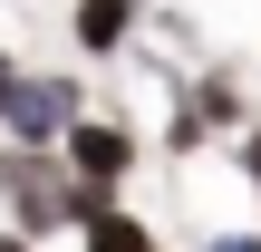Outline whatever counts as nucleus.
I'll return each mask as SVG.
<instances>
[{
	"label": "nucleus",
	"mask_w": 261,
	"mask_h": 252,
	"mask_svg": "<svg viewBox=\"0 0 261 252\" xmlns=\"http://www.w3.org/2000/svg\"><path fill=\"white\" fill-rule=\"evenodd\" d=\"M242 175H252V185H261V136H252V146H242Z\"/></svg>",
	"instance_id": "8"
},
{
	"label": "nucleus",
	"mask_w": 261,
	"mask_h": 252,
	"mask_svg": "<svg viewBox=\"0 0 261 252\" xmlns=\"http://www.w3.org/2000/svg\"><path fill=\"white\" fill-rule=\"evenodd\" d=\"M0 126L19 136V146H68V126H77V78H10V97H0Z\"/></svg>",
	"instance_id": "2"
},
{
	"label": "nucleus",
	"mask_w": 261,
	"mask_h": 252,
	"mask_svg": "<svg viewBox=\"0 0 261 252\" xmlns=\"http://www.w3.org/2000/svg\"><path fill=\"white\" fill-rule=\"evenodd\" d=\"M0 194H10L19 233H58V223H68V155L10 136V155H0Z\"/></svg>",
	"instance_id": "1"
},
{
	"label": "nucleus",
	"mask_w": 261,
	"mask_h": 252,
	"mask_svg": "<svg viewBox=\"0 0 261 252\" xmlns=\"http://www.w3.org/2000/svg\"><path fill=\"white\" fill-rule=\"evenodd\" d=\"M213 252H261V243H252V233H213Z\"/></svg>",
	"instance_id": "6"
},
{
	"label": "nucleus",
	"mask_w": 261,
	"mask_h": 252,
	"mask_svg": "<svg viewBox=\"0 0 261 252\" xmlns=\"http://www.w3.org/2000/svg\"><path fill=\"white\" fill-rule=\"evenodd\" d=\"M10 78H19V58H10V49H0V97H10Z\"/></svg>",
	"instance_id": "9"
},
{
	"label": "nucleus",
	"mask_w": 261,
	"mask_h": 252,
	"mask_svg": "<svg viewBox=\"0 0 261 252\" xmlns=\"http://www.w3.org/2000/svg\"><path fill=\"white\" fill-rule=\"evenodd\" d=\"M126 29H136V0H77V19H68V39H77L87 58L126 49Z\"/></svg>",
	"instance_id": "4"
},
{
	"label": "nucleus",
	"mask_w": 261,
	"mask_h": 252,
	"mask_svg": "<svg viewBox=\"0 0 261 252\" xmlns=\"http://www.w3.org/2000/svg\"><path fill=\"white\" fill-rule=\"evenodd\" d=\"M29 243H39V233H19V223H10V233H0V252H29Z\"/></svg>",
	"instance_id": "7"
},
{
	"label": "nucleus",
	"mask_w": 261,
	"mask_h": 252,
	"mask_svg": "<svg viewBox=\"0 0 261 252\" xmlns=\"http://www.w3.org/2000/svg\"><path fill=\"white\" fill-rule=\"evenodd\" d=\"M68 175L126 185V175H136V136H126V126H107V117H77V126H68Z\"/></svg>",
	"instance_id": "3"
},
{
	"label": "nucleus",
	"mask_w": 261,
	"mask_h": 252,
	"mask_svg": "<svg viewBox=\"0 0 261 252\" xmlns=\"http://www.w3.org/2000/svg\"><path fill=\"white\" fill-rule=\"evenodd\" d=\"M87 252H165V243H155V233H145L136 214H116V204H107V214L87 223Z\"/></svg>",
	"instance_id": "5"
}]
</instances>
